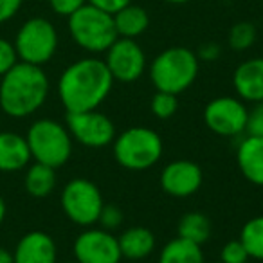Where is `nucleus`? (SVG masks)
<instances>
[{
  "label": "nucleus",
  "mask_w": 263,
  "mask_h": 263,
  "mask_svg": "<svg viewBox=\"0 0 263 263\" xmlns=\"http://www.w3.org/2000/svg\"><path fill=\"white\" fill-rule=\"evenodd\" d=\"M60 202L67 218L80 227L96 226L105 205L101 190L85 177L69 180L63 187Z\"/></svg>",
  "instance_id": "nucleus-8"
},
{
  "label": "nucleus",
  "mask_w": 263,
  "mask_h": 263,
  "mask_svg": "<svg viewBox=\"0 0 263 263\" xmlns=\"http://www.w3.org/2000/svg\"><path fill=\"white\" fill-rule=\"evenodd\" d=\"M121 263H123V261H121ZM128 263H134V261H128Z\"/></svg>",
  "instance_id": "nucleus-40"
},
{
  "label": "nucleus",
  "mask_w": 263,
  "mask_h": 263,
  "mask_svg": "<svg viewBox=\"0 0 263 263\" xmlns=\"http://www.w3.org/2000/svg\"><path fill=\"white\" fill-rule=\"evenodd\" d=\"M247 134L249 136L263 137V101L256 103V105L249 110Z\"/></svg>",
  "instance_id": "nucleus-29"
},
{
  "label": "nucleus",
  "mask_w": 263,
  "mask_h": 263,
  "mask_svg": "<svg viewBox=\"0 0 263 263\" xmlns=\"http://www.w3.org/2000/svg\"><path fill=\"white\" fill-rule=\"evenodd\" d=\"M6 213H8V208H6V202H4V198L0 197V223L4 222V218H6Z\"/></svg>",
  "instance_id": "nucleus-35"
},
{
  "label": "nucleus",
  "mask_w": 263,
  "mask_h": 263,
  "mask_svg": "<svg viewBox=\"0 0 263 263\" xmlns=\"http://www.w3.org/2000/svg\"><path fill=\"white\" fill-rule=\"evenodd\" d=\"M157 263H205V258L202 245L177 236L161 249Z\"/></svg>",
  "instance_id": "nucleus-20"
},
{
  "label": "nucleus",
  "mask_w": 263,
  "mask_h": 263,
  "mask_svg": "<svg viewBox=\"0 0 263 263\" xmlns=\"http://www.w3.org/2000/svg\"><path fill=\"white\" fill-rule=\"evenodd\" d=\"M236 164L247 182L263 187V137L245 136L236 148Z\"/></svg>",
  "instance_id": "nucleus-16"
},
{
  "label": "nucleus",
  "mask_w": 263,
  "mask_h": 263,
  "mask_svg": "<svg viewBox=\"0 0 263 263\" xmlns=\"http://www.w3.org/2000/svg\"><path fill=\"white\" fill-rule=\"evenodd\" d=\"M78 263H121L119 241L112 231L103 227H85L72 245Z\"/></svg>",
  "instance_id": "nucleus-11"
},
{
  "label": "nucleus",
  "mask_w": 263,
  "mask_h": 263,
  "mask_svg": "<svg viewBox=\"0 0 263 263\" xmlns=\"http://www.w3.org/2000/svg\"><path fill=\"white\" fill-rule=\"evenodd\" d=\"M69 34L72 42L90 54H101L117 40L114 16L90 4L81 6L69 16Z\"/></svg>",
  "instance_id": "nucleus-6"
},
{
  "label": "nucleus",
  "mask_w": 263,
  "mask_h": 263,
  "mask_svg": "<svg viewBox=\"0 0 263 263\" xmlns=\"http://www.w3.org/2000/svg\"><path fill=\"white\" fill-rule=\"evenodd\" d=\"M164 143L154 128L132 126L117 134L112 143L114 161L128 172H146L162 157Z\"/></svg>",
  "instance_id": "nucleus-4"
},
{
  "label": "nucleus",
  "mask_w": 263,
  "mask_h": 263,
  "mask_svg": "<svg viewBox=\"0 0 263 263\" xmlns=\"http://www.w3.org/2000/svg\"><path fill=\"white\" fill-rule=\"evenodd\" d=\"M177 236L202 245L211 238V222L200 211H190L177 223Z\"/></svg>",
  "instance_id": "nucleus-22"
},
{
  "label": "nucleus",
  "mask_w": 263,
  "mask_h": 263,
  "mask_svg": "<svg viewBox=\"0 0 263 263\" xmlns=\"http://www.w3.org/2000/svg\"><path fill=\"white\" fill-rule=\"evenodd\" d=\"M114 26H116L117 36L137 40L141 34L146 33L150 27V15L143 6L128 4L117 13H114Z\"/></svg>",
  "instance_id": "nucleus-19"
},
{
  "label": "nucleus",
  "mask_w": 263,
  "mask_h": 263,
  "mask_svg": "<svg viewBox=\"0 0 263 263\" xmlns=\"http://www.w3.org/2000/svg\"><path fill=\"white\" fill-rule=\"evenodd\" d=\"M26 191L34 198H45L54 191L56 187V170L51 166L34 162L27 168L26 179H24Z\"/></svg>",
  "instance_id": "nucleus-21"
},
{
  "label": "nucleus",
  "mask_w": 263,
  "mask_h": 263,
  "mask_svg": "<svg viewBox=\"0 0 263 263\" xmlns=\"http://www.w3.org/2000/svg\"><path fill=\"white\" fill-rule=\"evenodd\" d=\"M58 42L54 24L44 16H33L20 26L13 44L20 62L44 67L56 54Z\"/></svg>",
  "instance_id": "nucleus-7"
},
{
  "label": "nucleus",
  "mask_w": 263,
  "mask_h": 263,
  "mask_svg": "<svg viewBox=\"0 0 263 263\" xmlns=\"http://www.w3.org/2000/svg\"><path fill=\"white\" fill-rule=\"evenodd\" d=\"M233 87L236 96L245 103L263 101V58H249L233 72Z\"/></svg>",
  "instance_id": "nucleus-15"
},
{
  "label": "nucleus",
  "mask_w": 263,
  "mask_h": 263,
  "mask_svg": "<svg viewBox=\"0 0 263 263\" xmlns=\"http://www.w3.org/2000/svg\"><path fill=\"white\" fill-rule=\"evenodd\" d=\"M114 78L105 62L87 56L72 62L58 78V98L67 114L96 110L112 92Z\"/></svg>",
  "instance_id": "nucleus-1"
},
{
  "label": "nucleus",
  "mask_w": 263,
  "mask_h": 263,
  "mask_svg": "<svg viewBox=\"0 0 263 263\" xmlns=\"http://www.w3.org/2000/svg\"><path fill=\"white\" fill-rule=\"evenodd\" d=\"M200 60L187 47H168L150 65V80L157 92L182 94L197 81Z\"/></svg>",
  "instance_id": "nucleus-3"
},
{
  "label": "nucleus",
  "mask_w": 263,
  "mask_h": 263,
  "mask_svg": "<svg viewBox=\"0 0 263 263\" xmlns=\"http://www.w3.org/2000/svg\"><path fill=\"white\" fill-rule=\"evenodd\" d=\"M24 0H0V24L9 22L18 15Z\"/></svg>",
  "instance_id": "nucleus-31"
},
{
  "label": "nucleus",
  "mask_w": 263,
  "mask_h": 263,
  "mask_svg": "<svg viewBox=\"0 0 263 263\" xmlns=\"http://www.w3.org/2000/svg\"><path fill=\"white\" fill-rule=\"evenodd\" d=\"M105 65L114 81L134 83L146 70V54L143 47L132 38H117L105 52Z\"/></svg>",
  "instance_id": "nucleus-12"
},
{
  "label": "nucleus",
  "mask_w": 263,
  "mask_h": 263,
  "mask_svg": "<svg viewBox=\"0 0 263 263\" xmlns=\"http://www.w3.org/2000/svg\"><path fill=\"white\" fill-rule=\"evenodd\" d=\"M177 108H179V99L175 94L168 92H155L150 101V110L157 119H170L175 116Z\"/></svg>",
  "instance_id": "nucleus-25"
},
{
  "label": "nucleus",
  "mask_w": 263,
  "mask_h": 263,
  "mask_svg": "<svg viewBox=\"0 0 263 263\" xmlns=\"http://www.w3.org/2000/svg\"><path fill=\"white\" fill-rule=\"evenodd\" d=\"M65 126L72 141H78L81 146L92 150L108 146L117 136L114 121L98 108L67 114Z\"/></svg>",
  "instance_id": "nucleus-9"
},
{
  "label": "nucleus",
  "mask_w": 263,
  "mask_h": 263,
  "mask_svg": "<svg viewBox=\"0 0 263 263\" xmlns=\"http://www.w3.org/2000/svg\"><path fill=\"white\" fill-rule=\"evenodd\" d=\"M132 0H87V4L94 6V8L98 9H103V11L110 13V15H114V13H117L119 9H123L124 6L130 4Z\"/></svg>",
  "instance_id": "nucleus-33"
},
{
  "label": "nucleus",
  "mask_w": 263,
  "mask_h": 263,
  "mask_svg": "<svg viewBox=\"0 0 263 263\" xmlns=\"http://www.w3.org/2000/svg\"><path fill=\"white\" fill-rule=\"evenodd\" d=\"M31 159L33 157L26 136H20L16 132L0 130V172L15 173L26 170Z\"/></svg>",
  "instance_id": "nucleus-17"
},
{
  "label": "nucleus",
  "mask_w": 263,
  "mask_h": 263,
  "mask_svg": "<svg viewBox=\"0 0 263 263\" xmlns=\"http://www.w3.org/2000/svg\"><path fill=\"white\" fill-rule=\"evenodd\" d=\"M0 128H2V114H0Z\"/></svg>",
  "instance_id": "nucleus-37"
},
{
  "label": "nucleus",
  "mask_w": 263,
  "mask_h": 263,
  "mask_svg": "<svg viewBox=\"0 0 263 263\" xmlns=\"http://www.w3.org/2000/svg\"><path fill=\"white\" fill-rule=\"evenodd\" d=\"M85 4H87V0H49L52 11L60 16H67V18Z\"/></svg>",
  "instance_id": "nucleus-30"
},
{
  "label": "nucleus",
  "mask_w": 263,
  "mask_h": 263,
  "mask_svg": "<svg viewBox=\"0 0 263 263\" xmlns=\"http://www.w3.org/2000/svg\"><path fill=\"white\" fill-rule=\"evenodd\" d=\"M51 83L38 65L18 62L0 78V110L9 117L24 119L44 106Z\"/></svg>",
  "instance_id": "nucleus-2"
},
{
  "label": "nucleus",
  "mask_w": 263,
  "mask_h": 263,
  "mask_svg": "<svg viewBox=\"0 0 263 263\" xmlns=\"http://www.w3.org/2000/svg\"><path fill=\"white\" fill-rule=\"evenodd\" d=\"M222 56V47H220L216 42H205L198 47V52H197V58L202 60V62H216V60Z\"/></svg>",
  "instance_id": "nucleus-32"
},
{
  "label": "nucleus",
  "mask_w": 263,
  "mask_h": 263,
  "mask_svg": "<svg viewBox=\"0 0 263 263\" xmlns=\"http://www.w3.org/2000/svg\"><path fill=\"white\" fill-rule=\"evenodd\" d=\"M0 263H15L13 259V252L8 251V249L0 247Z\"/></svg>",
  "instance_id": "nucleus-34"
},
{
  "label": "nucleus",
  "mask_w": 263,
  "mask_h": 263,
  "mask_svg": "<svg viewBox=\"0 0 263 263\" xmlns=\"http://www.w3.org/2000/svg\"><path fill=\"white\" fill-rule=\"evenodd\" d=\"M124 220V215L123 211H121L119 205L116 204H105L101 209V213H99V227H103V229L106 231H116L121 227V223H123Z\"/></svg>",
  "instance_id": "nucleus-27"
},
{
  "label": "nucleus",
  "mask_w": 263,
  "mask_h": 263,
  "mask_svg": "<svg viewBox=\"0 0 263 263\" xmlns=\"http://www.w3.org/2000/svg\"><path fill=\"white\" fill-rule=\"evenodd\" d=\"M27 146L34 162L58 170L69 162L72 155V137L65 124L60 121L44 117L27 128Z\"/></svg>",
  "instance_id": "nucleus-5"
},
{
  "label": "nucleus",
  "mask_w": 263,
  "mask_h": 263,
  "mask_svg": "<svg viewBox=\"0 0 263 263\" xmlns=\"http://www.w3.org/2000/svg\"><path fill=\"white\" fill-rule=\"evenodd\" d=\"M256 38H258V31H256L254 24L236 22L229 29V34H227V44H229V47L233 49V51L243 52L254 45Z\"/></svg>",
  "instance_id": "nucleus-24"
},
{
  "label": "nucleus",
  "mask_w": 263,
  "mask_h": 263,
  "mask_svg": "<svg viewBox=\"0 0 263 263\" xmlns=\"http://www.w3.org/2000/svg\"><path fill=\"white\" fill-rule=\"evenodd\" d=\"M15 263H58V247L54 238L45 231H29L13 251Z\"/></svg>",
  "instance_id": "nucleus-14"
},
{
  "label": "nucleus",
  "mask_w": 263,
  "mask_h": 263,
  "mask_svg": "<svg viewBox=\"0 0 263 263\" xmlns=\"http://www.w3.org/2000/svg\"><path fill=\"white\" fill-rule=\"evenodd\" d=\"M204 123L220 137H238L247 134L249 108L245 101L233 96H220L204 106Z\"/></svg>",
  "instance_id": "nucleus-10"
},
{
  "label": "nucleus",
  "mask_w": 263,
  "mask_h": 263,
  "mask_svg": "<svg viewBox=\"0 0 263 263\" xmlns=\"http://www.w3.org/2000/svg\"><path fill=\"white\" fill-rule=\"evenodd\" d=\"M204 182V172L197 162L190 159H177L162 168L161 187L173 198L193 197Z\"/></svg>",
  "instance_id": "nucleus-13"
},
{
  "label": "nucleus",
  "mask_w": 263,
  "mask_h": 263,
  "mask_svg": "<svg viewBox=\"0 0 263 263\" xmlns=\"http://www.w3.org/2000/svg\"><path fill=\"white\" fill-rule=\"evenodd\" d=\"M213 263H223V261H213Z\"/></svg>",
  "instance_id": "nucleus-39"
},
{
  "label": "nucleus",
  "mask_w": 263,
  "mask_h": 263,
  "mask_svg": "<svg viewBox=\"0 0 263 263\" xmlns=\"http://www.w3.org/2000/svg\"><path fill=\"white\" fill-rule=\"evenodd\" d=\"M162 2H168V4H187L191 0H162Z\"/></svg>",
  "instance_id": "nucleus-36"
},
{
  "label": "nucleus",
  "mask_w": 263,
  "mask_h": 263,
  "mask_svg": "<svg viewBox=\"0 0 263 263\" xmlns=\"http://www.w3.org/2000/svg\"><path fill=\"white\" fill-rule=\"evenodd\" d=\"M240 241L247 249L249 258L263 261V215L249 218L240 231Z\"/></svg>",
  "instance_id": "nucleus-23"
},
{
  "label": "nucleus",
  "mask_w": 263,
  "mask_h": 263,
  "mask_svg": "<svg viewBox=\"0 0 263 263\" xmlns=\"http://www.w3.org/2000/svg\"><path fill=\"white\" fill-rule=\"evenodd\" d=\"M67 263H78V261H76V259H74V261H67Z\"/></svg>",
  "instance_id": "nucleus-38"
},
{
  "label": "nucleus",
  "mask_w": 263,
  "mask_h": 263,
  "mask_svg": "<svg viewBox=\"0 0 263 263\" xmlns=\"http://www.w3.org/2000/svg\"><path fill=\"white\" fill-rule=\"evenodd\" d=\"M18 54H16L15 44L6 38H0V78L4 76L8 70H11L13 67L18 63Z\"/></svg>",
  "instance_id": "nucleus-28"
},
{
  "label": "nucleus",
  "mask_w": 263,
  "mask_h": 263,
  "mask_svg": "<svg viewBox=\"0 0 263 263\" xmlns=\"http://www.w3.org/2000/svg\"><path fill=\"white\" fill-rule=\"evenodd\" d=\"M117 241H119L121 256L128 261H141L148 258L157 247V238L154 231L143 226H132L124 229L117 236Z\"/></svg>",
  "instance_id": "nucleus-18"
},
{
  "label": "nucleus",
  "mask_w": 263,
  "mask_h": 263,
  "mask_svg": "<svg viewBox=\"0 0 263 263\" xmlns=\"http://www.w3.org/2000/svg\"><path fill=\"white\" fill-rule=\"evenodd\" d=\"M249 259H251L249 252L240 241V238L227 241L222 247V251H220V261L223 263H247Z\"/></svg>",
  "instance_id": "nucleus-26"
}]
</instances>
